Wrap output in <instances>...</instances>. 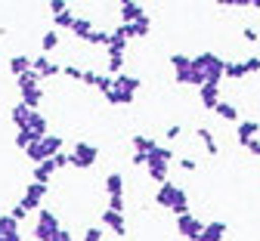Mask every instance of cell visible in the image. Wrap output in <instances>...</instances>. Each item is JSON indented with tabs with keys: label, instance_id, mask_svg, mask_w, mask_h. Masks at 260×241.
Returning a JSON list of instances; mask_svg holds the SVG:
<instances>
[{
	"label": "cell",
	"instance_id": "1",
	"mask_svg": "<svg viewBox=\"0 0 260 241\" xmlns=\"http://www.w3.org/2000/svg\"><path fill=\"white\" fill-rule=\"evenodd\" d=\"M155 201H158V208H168V211H171V214H177V217H186V214H192V211H189V195H186L180 186H174V183L158 186V192H155Z\"/></svg>",
	"mask_w": 260,
	"mask_h": 241
},
{
	"label": "cell",
	"instance_id": "2",
	"mask_svg": "<svg viewBox=\"0 0 260 241\" xmlns=\"http://www.w3.org/2000/svg\"><path fill=\"white\" fill-rule=\"evenodd\" d=\"M171 68H174V81L177 84H189V87H205V75L192 65V56H183V53H174L171 56Z\"/></svg>",
	"mask_w": 260,
	"mask_h": 241
},
{
	"label": "cell",
	"instance_id": "3",
	"mask_svg": "<svg viewBox=\"0 0 260 241\" xmlns=\"http://www.w3.org/2000/svg\"><path fill=\"white\" fill-rule=\"evenodd\" d=\"M192 65L205 75L208 84H217L220 87V78H226V59H220L217 53H199L192 59Z\"/></svg>",
	"mask_w": 260,
	"mask_h": 241
},
{
	"label": "cell",
	"instance_id": "4",
	"mask_svg": "<svg viewBox=\"0 0 260 241\" xmlns=\"http://www.w3.org/2000/svg\"><path fill=\"white\" fill-rule=\"evenodd\" d=\"M41 75L38 72H28V75H22L19 78V93H22V102L28 109H35L38 112V106H41V99H44V87H41Z\"/></svg>",
	"mask_w": 260,
	"mask_h": 241
},
{
	"label": "cell",
	"instance_id": "5",
	"mask_svg": "<svg viewBox=\"0 0 260 241\" xmlns=\"http://www.w3.org/2000/svg\"><path fill=\"white\" fill-rule=\"evenodd\" d=\"M62 232V226H59V217L53 214V211H41L38 214V223H35V238L38 241H56V235Z\"/></svg>",
	"mask_w": 260,
	"mask_h": 241
},
{
	"label": "cell",
	"instance_id": "6",
	"mask_svg": "<svg viewBox=\"0 0 260 241\" xmlns=\"http://www.w3.org/2000/svg\"><path fill=\"white\" fill-rule=\"evenodd\" d=\"M96 158H100V149H96V146H90V143H75V149H72V167L90 170V167L96 164Z\"/></svg>",
	"mask_w": 260,
	"mask_h": 241
},
{
	"label": "cell",
	"instance_id": "7",
	"mask_svg": "<svg viewBox=\"0 0 260 241\" xmlns=\"http://www.w3.org/2000/svg\"><path fill=\"white\" fill-rule=\"evenodd\" d=\"M146 174H149L155 183L165 186V183H168V177H171V161H165V158L158 155V149H155L152 155H146Z\"/></svg>",
	"mask_w": 260,
	"mask_h": 241
},
{
	"label": "cell",
	"instance_id": "8",
	"mask_svg": "<svg viewBox=\"0 0 260 241\" xmlns=\"http://www.w3.org/2000/svg\"><path fill=\"white\" fill-rule=\"evenodd\" d=\"M205 226H208V223H202L195 214L177 217V232H180L183 238H189V241H199V238H202V232H205Z\"/></svg>",
	"mask_w": 260,
	"mask_h": 241
},
{
	"label": "cell",
	"instance_id": "9",
	"mask_svg": "<svg viewBox=\"0 0 260 241\" xmlns=\"http://www.w3.org/2000/svg\"><path fill=\"white\" fill-rule=\"evenodd\" d=\"M44 198H47V186H44V183H28V189H25V195H22V201H19V208L28 214V211L41 208Z\"/></svg>",
	"mask_w": 260,
	"mask_h": 241
},
{
	"label": "cell",
	"instance_id": "10",
	"mask_svg": "<svg viewBox=\"0 0 260 241\" xmlns=\"http://www.w3.org/2000/svg\"><path fill=\"white\" fill-rule=\"evenodd\" d=\"M143 16H146V7L143 4H134V0H124V4H121V22L124 25H134Z\"/></svg>",
	"mask_w": 260,
	"mask_h": 241
},
{
	"label": "cell",
	"instance_id": "11",
	"mask_svg": "<svg viewBox=\"0 0 260 241\" xmlns=\"http://www.w3.org/2000/svg\"><path fill=\"white\" fill-rule=\"evenodd\" d=\"M199 99H202V106L205 109H211V112H217V106H220V87L217 84H205L202 90H199Z\"/></svg>",
	"mask_w": 260,
	"mask_h": 241
},
{
	"label": "cell",
	"instance_id": "12",
	"mask_svg": "<svg viewBox=\"0 0 260 241\" xmlns=\"http://www.w3.org/2000/svg\"><path fill=\"white\" fill-rule=\"evenodd\" d=\"M103 226L112 229L118 238L127 235V223H124V214H115V211H103Z\"/></svg>",
	"mask_w": 260,
	"mask_h": 241
},
{
	"label": "cell",
	"instance_id": "13",
	"mask_svg": "<svg viewBox=\"0 0 260 241\" xmlns=\"http://www.w3.org/2000/svg\"><path fill=\"white\" fill-rule=\"evenodd\" d=\"M10 118H13V124H16L19 130H25V127L31 124V118H35V109H28L25 102H16L13 112H10Z\"/></svg>",
	"mask_w": 260,
	"mask_h": 241
},
{
	"label": "cell",
	"instance_id": "14",
	"mask_svg": "<svg viewBox=\"0 0 260 241\" xmlns=\"http://www.w3.org/2000/svg\"><path fill=\"white\" fill-rule=\"evenodd\" d=\"M257 133H260V124H257V121H239L236 140H239V146H245L248 140H257Z\"/></svg>",
	"mask_w": 260,
	"mask_h": 241
},
{
	"label": "cell",
	"instance_id": "15",
	"mask_svg": "<svg viewBox=\"0 0 260 241\" xmlns=\"http://www.w3.org/2000/svg\"><path fill=\"white\" fill-rule=\"evenodd\" d=\"M10 72H13L16 81H19L22 75L35 72V59H31V56H13V59H10Z\"/></svg>",
	"mask_w": 260,
	"mask_h": 241
},
{
	"label": "cell",
	"instance_id": "16",
	"mask_svg": "<svg viewBox=\"0 0 260 241\" xmlns=\"http://www.w3.org/2000/svg\"><path fill=\"white\" fill-rule=\"evenodd\" d=\"M16 235H22L19 232V220L13 214H0V238H16Z\"/></svg>",
	"mask_w": 260,
	"mask_h": 241
},
{
	"label": "cell",
	"instance_id": "17",
	"mask_svg": "<svg viewBox=\"0 0 260 241\" xmlns=\"http://www.w3.org/2000/svg\"><path fill=\"white\" fill-rule=\"evenodd\" d=\"M38 143H44V140H41V136L31 130V127H25V130H19V133H16V146H19L22 152H28L31 146H38Z\"/></svg>",
	"mask_w": 260,
	"mask_h": 241
},
{
	"label": "cell",
	"instance_id": "18",
	"mask_svg": "<svg viewBox=\"0 0 260 241\" xmlns=\"http://www.w3.org/2000/svg\"><path fill=\"white\" fill-rule=\"evenodd\" d=\"M223 235H226V223L223 220H214V223L205 226V232H202L199 241H223Z\"/></svg>",
	"mask_w": 260,
	"mask_h": 241
},
{
	"label": "cell",
	"instance_id": "19",
	"mask_svg": "<svg viewBox=\"0 0 260 241\" xmlns=\"http://www.w3.org/2000/svg\"><path fill=\"white\" fill-rule=\"evenodd\" d=\"M35 72H38L41 78H53V75H59V72H62V68H59L53 59H47V56H38V59H35Z\"/></svg>",
	"mask_w": 260,
	"mask_h": 241
},
{
	"label": "cell",
	"instance_id": "20",
	"mask_svg": "<svg viewBox=\"0 0 260 241\" xmlns=\"http://www.w3.org/2000/svg\"><path fill=\"white\" fill-rule=\"evenodd\" d=\"M155 149H158V143L152 140V136H143V133L134 136V152H137V155H152Z\"/></svg>",
	"mask_w": 260,
	"mask_h": 241
},
{
	"label": "cell",
	"instance_id": "21",
	"mask_svg": "<svg viewBox=\"0 0 260 241\" xmlns=\"http://www.w3.org/2000/svg\"><path fill=\"white\" fill-rule=\"evenodd\" d=\"M56 170H59V167L53 164V158H50V161H44V164H38V167H35V183H44V186H47V183H50V177L56 174Z\"/></svg>",
	"mask_w": 260,
	"mask_h": 241
},
{
	"label": "cell",
	"instance_id": "22",
	"mask_svg": "<svg viewBox=\"0 0 260 241\" xmlns=\"http://www.w3.org/2000/svg\"><path fill=\"white\" fill-rule=\"evenodd\" d=\"M195 136H199V140L205 143L208 155H217V152H220V146H217V140H214V133H211L208 127H199V133H195Z\"/></svg>",
	"mask_w": 260,
	"mask_h": 241
},
{
	"label": "cell",
	"instance_id": "23",
	"mask_svg": "<svg viewBox=\"0 0 260 241\" xmlns=\"http://www.w3.org/2000/svg\"><path fill=\"white\" fill-rule=\"evenodd\" d=\"M41 146H44V152H47L50 158H56V155L62 152V136H59V133H50V136H47V140H44Z\"/></svg>",
	"mask_w": 260,
	"mask_h": 241
},
{
	"label": "cell",
	"instance_id": "24",
	"mask_svg": "<svg viewBox=\"0 0 260 241\" xmlns=\"http://www.w3.org/2000/svg\"><path fill=\"white\" fill-rule=\"evenodd\" d=\"M93 31H96V28H93V22H90V19H78V22H75V28H72V34H75V38H81V41H87Z\"/></svg>",
	"mask_w": 260,
	"mask_h": 241
},
{
	"label": "cell",
	"instance_id": "25",
	"mask_svg": "<svg viewBox=\"0 0 260 241\" xmlns=\"http://www.w3.org/2000/svg\"><path fill=\"white\" fill-rule=\"evenodd\" d=\"M56 47H59V31H56V28H50L44 38H41V50H44V56H47V53H53Z\"/></svg>",
	"mask_w": 260,
	"mask_h": 241
},
{
	"label": "cell",
	"instance_id": "26",
	"mask_svg": "<svg viewBox=\"0 0 260 241\" xmlns=\"http://www.w3.org/2000/svg\"><path fill=\"white\" fill-rule=\"evenodd\" d=\"M245 75H248L245 62H226V78H230V81H242Z\"/></svg>",
	"mask_w": 260,
	"mask_h": 241
},
{
	"label": "cell",
	"instance_id": "27",
	"mask_svg": "<svg viewBox=\"0 0 260 241\" xmlns=\"http://www.w3.org/2000/svg\"><path fill=\"white\" fill-rule=\"evenodd\" d=\"M106 192H109V195H124V180H121V174H109V177H106Z\"/></svg>",
	"mask_w": 260,
	"mask_h": 241
},
{
	"label": "cell",
	"instance_id": "28",
	"mask_svg": "<svg viewBox=\"0 0 260 241\" xmlns=\"http://www.w3.org/2000/svg\"><path fill=\"white\" fill-rule=\"evenodd\" d=\"M28 127L35 130V133L41 136V140H47V136H50V133H47V118H44L41 112H35V118H31V124H28Z\"/></svg>",
	"mask_w": 260,
	"mask_h": 241
},
{
	"label": "cell",
	"instance_id": "29",
	"mask_svg": "<svg viewBox=\"0 0 260 241\" xmlns=\"http://www.w3.org/2000/svg\"><path fill=\"white\" fill-rule=\"evenodd\" d=\"M217 115H220L223 121H239V109L233 106V102H220V106H217Z\"/></svg>",
	"mask_w": 260,
	"mask_h": 241
},
{
	"label": "cell",
	"instance_id": "30",
	"mask_svg": "<svg viewBox=\"0 0 260 241\" xmlns=\"http://www.w3.org/2000/svg\"><path fill=\"white\" fill-rule=\"evenodd\" d=\"M121 65H124V53L109 50V75H112V78H118V75H121Z\"/></svg>",
	"mask_w": 260,
	"mask_h": 241
},
{
	"label": "cell",
	"instance_id": "31",
	"mask_svg": "<svg viewBox=\"0 0 260 241\" xmlns=\"http://www.w3.org/2000/svg\"><path fill=\"white\" fill-rule=\"evenodd\" d=\"M149 31H152V19L143 16L140 22H134V38H149Z\"/></svg>",
	"mask_w": 260,
	"mask_h": 241
},
{
	"label": "cell",
	"instance_id": "32",
	"mask_svg": "<svg viewBox=\"0 0 260 241\" xmlns=\"http://www.w3.org/2000/svg\"><path fill=\"white\" fill-rule=\"evenodd\" d=\"M106 50H115V53H124V50H127V38H121V34H118V31H112V34H109V47H106Z\"/></svg>",
	"mask_w": 260,
	"mask_h": 241
},
{
	"label": "cell",
	"instance_id": "33",
	"mask_svg": "<svg viewBox=\"0 0 260 241\" xmlns=\"http://www.w3.org/2000/svg\"><path fill=\"white\" fill-rule=\"evenodd\" d=\"M75 22H78V16H75L72 10H69V13H62V16H56V31H59V28H69V31H72Z\"/></svg>",
	"mask_w": 260,
	"mask_h": 241
},
{
	"label": "cell",
	"instance_id": "34",
	"mask_svg": "<svg viewBox=\"0 0 260 241\" xmlns=\"http://www.w3.org/2000/svg\"><path fill=\"white\" fill-rule=\"evenodd\" d=\"M109 34L112 31H93L90 38H87V44H93V47H109Z\"/></svg>",
	"mask_w": 260,
	"mask_h": 241
},
{
	"label": "cell",
	"instance_id": "35",
	"mask_svg": "<svg viewBox=\"0 0 260 241\" xmlns=\"http://www.w3.org/2000/svg\"><path fill=\"white\" fill-rule=\"evenodd\" d=\"M47 10H50V13H53V19H56V16H62V13H69V4H65V0H50Z\"/></svg>",
	"mask_w": 260,
	"mask_h": 241
},
{
	"label": "cell",
	"instance_id": "36",
	"mask_svg": "<svg viewBox=\"0 0 260 241\" xmlns=\"http://www.w3.org/2000/svg\"><path fill=\"white\" fill-rule=\"evenodd\" d=\"M106 211L124 214V195H109V208H106Z\"/></svg>",
	"mask_w": 260,
	"mask_h": 241
},
{
	"label": "cell",
	"instance_id": "37",
	"mask_svg": "<svg viewBox=\"0 0 260 241\" xmlns=\"http://www.w3.org/2000/svg\"><path fill=\"white\" fill-rule=\"evenodd\" d=\"M62 75H65V78H72V81H84V72H81L78 65H65V68H62Z\"/></svg>",
	"mask_w": 260,
	"mask_h": 241
},
{
	"label": "cell",
	"instance_id": "38",
	"mask_svg": "<svg viewBox=\"0 0 260 241\" xmlns=\"http://www.w3.org/2000/svg\"><path fill=\"white\" fill-rule=\"evenodd\" d=\"M53 164H56L59 170H62V167H69V164H72V152H59V155L53 158Z\"/></svg>",
	"mask_w": 260,
	"mask_h": 241
},
{
	"label": "cell",
	"instance_id": "39",
	"mask_svg": "<svg viewBox=\"0 0 260 241\" xmlns=\"http://www.w3.org/2000/svg\"><path fill=\"white\" fill-rule=\"evenodd\" d=\"M245 68H248V75H257V72H260V56L245 59Z\"/></svg>",
	"mask_w": 260,
	"mask_h": 241
},
{
	"label": "cell",
	"instance_id": "40",
	"mask_svg": "<svg viewBox=\"0 0 260 241\" xmlns=\"http://www.w3.org/2000/svg\"><path fill=\"white\" fill-rule=\"evenodd\" d=\"M84 241H103V232L93 226V229H87V232H84Z\"/></svg>",
	"mask_w": 260,
	"mask_h": 241
},
{
	"label": "cell",
	"instance_id": "41",
	"mask_svg": "<svg viewBox=\"0 0 260 241\" xmlns=\"http://www.w3.org/2000/svg\"><path fill=\"white\" fill-rule=\"evenodd\" d=\"M245 149H248L251 155H257V158H260V140H248V143H245Z\"/></svg>",
	"mask_w": 260,
	"mask_h": 241
},
{
	"label": "cell",
	"instance_id": "42",
	"mask_svg": "<svg viewBox=\"0 0 260 241\" xmlns=\"http://www.w3.org/2000/svg\"><path fill=\"white\" fill-rule=\"evenodd\" d=\"M96 81H100V75H96V72H84V84L87 87H96Z\"/></svg>",
	"mask_w": 260,
	"mask_h": 241
},
{
	"label": "cell",
	"instance_id": "43",
	"mask_svg": "<svg viewBox=\"0 0 260 241\" xmlns=\"http://www.w3.org/2000/svg\"><path fill=\"white\" fill-rule=\"evenodd\" d=\"M180 167H183V170H189V174H192V170H195V161H192V158H180Z\"/></svg>",
	"mask_w": 260,
	"mask_h": 241
},
{
	"label": "cell",
	"instance_id": "44",
	"mask_svg": "<svg viewBox=\"0 0 260 241\" xmlns=\"http://www.w3.org/2000/svg\"><path fill=\"white\" fill-rule=\"evenodd\" d=\"M180 133H183V130H180L177 124H171V127H168V140H177V136H180Z\"/></svg>",
	"mask_w": 260,
	"mask_h": 241
},
{
	"label": "cell",
	"instance_id": "45",
	"mask_svg": "<svg viewBox=\"0 0 260 241\" xmlns=\"http://www.w3.org/2000/svg\"><path fill=\"white\" fill-rule=\"evenodd\" d=\"M130 161H134V167H146V155H137L134 152V158H130Z\"/></svg>",
	"mask_w": 260,
	"mask_h": 241
},
{
	"label": "cell",
	"instance_id": "46",
	"mask_svg": "<svg viewBox=\"0 0 260 241\" xmlns=\"http://www.w3.org/2000/svg\"><path fill=\"white\" fill-rule=\"evenodd\" d=\"M257 38H260V34H257V31H254V28H245V41H251V44H254V41H257Z\"/></svg>",
	"mask_w": 260,
	"mask_h": 241
},
{
	"label": "cell",
	"instance_id": "47",
	"mask_svg": "<svg viewBox=\"0 0 260 241\" xmlns=\"http://www.w3.org/2000/svg\"><path fill=\"white\" fill-rule=\"evenodd\" d=\"M56 241H75V238H72V232H65V229H62V232L56 235Z\"/></svg>",
	"mask_w": 260,
	"mask_h": 241
},
{
	"label": "cell",
	"instance_id": "48",
	"mask_svg": "<svg viewBox=\"0 0 260 241\" xmlns=\"http://www.w3.org/2000/svg\"><path fill=\"white\" fill-rule=\"evenodd\" d=\"M0 241H22V235H16V238H0Z\"/></svg>",
	"mask_w": 260,
	"mask_h": 241
}]
</instances>
